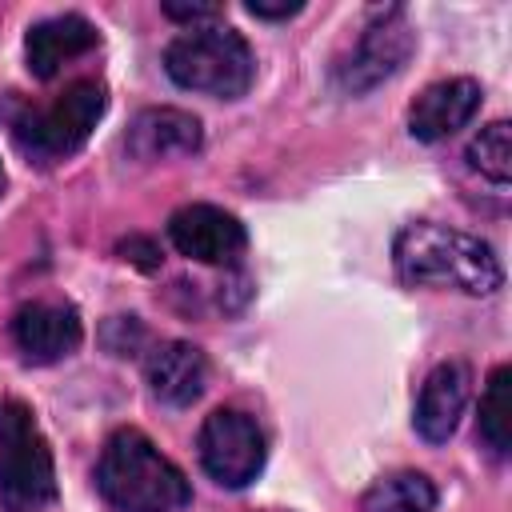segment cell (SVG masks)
<instances>
[{"mask_svg": "<svg viewBox=\"0 0 512 512\" xmlns=\"http://www.w3.org/2000/svg\"><path fill=\"white\" fill-rule=\"evenodd\" d=\"M104 104H108L104 84L72 80L60 96H52L40 108H24L12 120L16 148L36 164H56V160L72 156L76 148H84L96 120L104 116Z\"/></svg>", "mask_w": 512, "mask_h": 512, "instance_id": "obj_4", "label": "cell"}, {"mask_svg": "<svg viewBox=\"0 0 512 512\" xmlns=\"http://www.w3.org/2000/svg\"><path fill=\"white\" fill-rule=\"evenodd\" d=\"M304 4L300 0H280V4H264V0H248V12L252 16H260V20H288V16H296Z\"/></svg>", "mask_w": 512, "mask_h": 512, "instance_id": "obj_19", "label": "cell"}, {"mask_svg": "<svg viewBox=\"0 0 512 512\" xmlns=\"http://www.w3.org/2000/svg\"><path fill=\"white\" fill-rule=\"evenodd\" d=\"M412 56V28L400 8H388L356 44V52L340 68L344 92H368L400 72V64Z\"/></svg>", "mask_w": 512, "mask_h": 512, "instance_id": "obj_7", "label": "cell"}, {"mask_svg": "<svg viewBox=\"0 0 512 512\" xmlns=\"http://www.w3.org/2000/svg\"><path fill=\"white\" fill-rule=\"evenodd\" d=\"M80 336H84V328H80L76 308L52 304V300L24 304L12 320V340L28 364H56V360L72 356Z\"/></svg>", "mask_w": 512, "mask_h": 512, "instance_id": "obj_9", "label": "cell"}, {"mask_svg": "<svg viewBox=\"0 0 512 512\" xmlns=\"http://www.w3.org/2000/svg\"><path fill=\"white\" fill-rule=\"evenodd\" d=\"M164 16L168 20H176V24H204L208 28V20H220L224 16V8L220 4H176V0H168L164 4Z\"/></svg>", "mask_w": 512, "mask_h": 512, "instance_id": "obj_18", "label": "cell"}, {"mask_svg": "<svg viewBox=\"0 0 512 512\" xmlns=\"http://www.w3.org/2000/svg\"><path fill=\"white\" fill-rule=\"evenodd\" d=\"M468 164L484 180L508 184L512 180V128L504 120H492L488 128H480V136L468 144Z\"/></svg>", "mask_w": 512, "mask_h": 512, "instance_id": "obj_17", "label": "cell"}, {"mask_svg": "<svg viewBox=\"0 0 512 512\" xmlns=\"http://www.w3.org/2000/svg\"><path fill=\"white\" fill-rule=\"evenodd\" d=\"M392 260L400 280L408 284H432V288H456L468 296H492L504 284V268L480 236H468L448 224H408L396 232Z\"/></svg>", "mask_w": 512, "mask_h": 512, "instance_id": "obj_1", "label": "cell"}, {"mask_svg": "<svg viewBox=\"0 0 512 512\" xmlns=\"http://www.w3.org/2000/svg\"><path fill=\"white\" fill-rule=\"evenodd\" d=\"M96 488L116 512H176L192 500L184 472L136 428H124L104 444Z\"/></svg>", "mask_w": 512, "mask_h": 512, "instance_id": "obj_2", "label": "cell"}, {"mask_svg": "<svg viewBox=\"0 0 512 512\" xmlns=\"http://www.w3.org/2000/svg\"><path fill=\"white\" fill-rule=\"evenodd\" d=\"M476 112H480V84L468 76H452V80L428 84L412 100L408 132L424 144H436V140H448L452 132H460Z\"/></svg>", "mask_w": 512, "mask_h": 512, "instance_id": "obj_10", "label": "cell"}, {"mask_svg": "<svg viewBox=\"0 0 512 512\" xmlns=\"http://www.w3.org/2000/svg\"><path fill=\"white\" fill-rule=\"evenodd\" d=\"M164 68L180 88L204 92L216 100H236L256 80V60H252L248 40L220 24L176 36L164 52Z\"/></svg>", "mask_w": 512, "mask_h": 512, "instance_id": "obj_3", "label": "cell"}, {"mask_svg": "<svg viewBox=\"0 0 512 512\" xmlns=\"http://www.w3.org/2000/svg\"><path fill=\"white\" fill-rule=\"evenodd\" d=\"M512 380V368L500 364L492 376H488V388L480 396V440L492 448V456H508L512 448V396H508V384Z\"/></svg>", "mask_w": 512, "mask_h": 512, "instance_id": "obj_16", "label": "cell"}, {"mask_svg": "<svg viewBox=\"0 0 512 512\" xmlns=\"http://www.w3.org/2000/svg\"><path fill=\"white\" fill-rule=\"evenodd\" d=\"M200 120L180 108H144L128 128V152L136 160H176L200 148Z\"/></svg>", "mask_w": 512, "mask_h": 512, "instance_id": "obj_13", "label": "cell"}, {"mask_svg": "<svg viewBox=\"0 0 512 512\" xmlns=\"http://www.w3.org/2000/svg\"><path fill=\"white\" fill-rule=\"evenodd\" d=\"M92 48H96V28L84 16H76V12L48 16V20L32 24L28 36H24L28 68L40 80H52L68 60H76V56H84Z\"/></svg>", "mask_w": 512, "mask_h": 512, "instance_id": "obj_11", "label": "cell"}, {"mask_svg": "<svg viewBox=\"0 0 512 512\" xmlns=\"http://www.w3.org/2000/svg\"><path fill=\"white\" fill-rule=\"evenodd\" d=\"M168 240L180 256L200 264H232L248 244L244 224L216 204H184L180 212H172Z\"/></svg>", "mask_w": 512, "mask_h": 512, "instance_id": "obj_8", "label": "cell"}, {"mask_svg": "<svg viewBox=\"0 0 512 512\" xmlns=\"http://www.w3.org/2000/svg\"><path fill=\"white\" fill-rule=\"evenodd\" d=\"M0 192H4V168H0Z\"/></svg>", "mask_w": 512, "mask_h": 512, "instance_id": "obj_21", "label": "cell"}, {"mask_svg": "<svg viewBox=\"0 0 512 512\" xmlns=\"http://www.w3.org/2000/svg\"><path fill=\"white\" fill-rule=\"evenodd\" d=\"M148 388L160 404H172V408H184L192 404L200 392H204V380H208V364H204V352L188 340H168L160 348H152L148 356Z\"/></svg>", "mask_w": 512, "mask_h": 512, "instance_id": "obj_14", "label": "cell"}, {"mask_svg": "<svg viewBox=\"0 0 512 512\" xmlns=\"http://www.w3.org/2000/svg\"><path fill=\"white\" fill-rule=\"evenodd\" d=\"M468 368L460 360H448V364H436L420 388V400H416V432L428 440V444H444L456 424H460V412L468 404Z\"/></svg>", "mask_w": 512, "mask_h": 512, "instance_id": "obj_12", "label": "cell"}, {"mask_svg": "<svg viewBox=\"0 0 512 512\" xmlns=\"http://www.w3.org/2000/svg\"><path fill=\"white\" fill-rule=\"evenodd\" d=\"M56 500V468L44 432L24 404L0 408V508L40 512Z\"/></svg>", "mask_w": 512, "mask_h": 512, "instance_id": "obj_5", "label": "cell"}, {"mask_svg": "<svg viewBox=\"0 0 512 512\" xmlns=\"http://www.w3.org/2000/svg\"><path fill=\"white\" fill-rule=\"evenodd\" d=\"M432 508H436V484L424 472H392L376 480L360 500V512H432Z\"/></svg>", "mask_w": 512, "mask_h": 512, "instance_id": "obj_15", "label": "cell"}, {"mask_svg": "<svg viewBox=\"0 0 512 512\" xmlns=\"http://www.w3.org/2000/svg\"><path fill=\"white\" fill-rule=\"evenodd\" d=\"M120 252H124V260H136L140 268H156V264H160V260H156L160 252H156L148 240H136V236H132V240H124V244H120Z\"/></svg>", "mask_w": 512, "mask_h": 512, "instance_id": "obj_20", "label": "cell"}, {"mask_svg": "<svg viewBox=\"0 0 512 512\" xmlns=\"http://www.w3.org/2000/svg\"><path fill=\"white\" fill-rule=\"evenodd\" d=\"M200 464L224 488H244L264 468V432L252 416L220 408L200 428Z\"/></svg>", "mask_w": 512, "mask_h": 512, "instance_id": "obj_6", "label": "cell"}]
</instances>
